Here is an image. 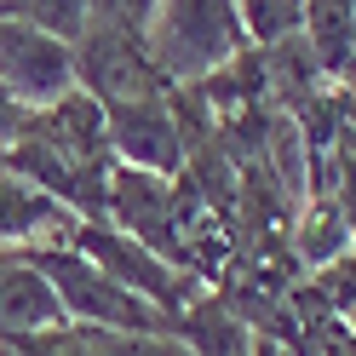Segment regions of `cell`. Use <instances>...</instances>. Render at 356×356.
<instances>
[{"instance_id": "obj_1", "label": "cell", "mask_w": 356, "mask_h": 356, "mask_svg": "<svg viewBox=\"0 0 356 356\" xmlns=\"http://www.w3.org/2000/svg\"><path fill=\"white\" fill-rule=\"evenodd\" d=\"M149 6H86V29L75 40V86L104 109L167 104L178 86L149 58Z\"/></svg>"}, {"instance_id": "obj_2", "label": "cell", "mask_w": 356, "mask_h": 356, "mask_svg": "<svg viewBox=\"0 0 356 356\" xmlns=\"http://www.w3.org/2000/svg\"><path fill=\"white\" fill-rule=\"evenodd\" d=\"M149 58L172 86H207L213 75H225L230 63H241L253 47L241 35V12L230 0H167L149 6Z\"/></svg>"}, {"instance_id": "obj_3", "label": "cell", "mask_w": 356, "mask_h": 356, "mask_svg": "<svg viewBox=\"0 0 356 356\" xmlns=\"http://www.w3.org/2000/svg\"><path fill=\"white\" fill-rule=\"evenodd\" d=\"M24 259L47 276L70 327H86V333H172L178 327L172 316H161L149 299L127 293L115 276H104L75 248H24Z\"/></svg>"}, {"instance_id": "obj_4", "label": "cell", "mask_w": 356, "mask_h": 356, "mask_svg": "<svg viewBox=\"0 0 356 356\" xmlns=\"http://www.w3.org/2000/svg\"><path fill=\"white\" fill-rule=\"evenodd\" d=\"M70 248L75 253H86L98 264L104 276H115L127 293H138V299H149L155 310H161V316H184V310L202 299L195 293V276L190 270H178V264H167L161 253H149V248H138V241L132 236H121L115 225H75V236H70Z\"/></svg>"}, {"instance_id": "obj_5", "label": "cell", "mask_w": 356, "mask_h": 356, "mask_svg": "<svg viewBox=\"0 0 356 356\" xmlns=\"http://www.w3.org/2000/svg\"><path fill=\"white\" fill-rule=\"evenodd\" d=\"M0 86L24 109H47L75 92V52L0 6Z\"/></svg>"}, {"instance_id": "obj_6", "label": "cell", "mask_w": 356, "mask_h": 356, "mask_svg": "<svg viewBox=\"0 0 356 356\" xmlns=\"http://www.w3.org/2000/svg\"><path fill=\"white\" fill-rule=\"evenodd\" d=\"M109 121V155L115 167L149 172V178H172L184 167V127H178V109L167 104H132V109H104Z\"/></svg>"}, {"instance_id": "obj_7", "label": "cell", "mask_w": 356, "mask_h": 356, "mask_svg": "<svg viewBox=\"0 0 356 356\" xmlns=\"http://www.w3.org/2000/svg\"><path fill=\"white\" fill-rule=\"evenodd\" d=\"M58 327H70V322H63L58 293L47 287V276L24 253H0V345L47 339Z\"/></svg>"}, {"instance_id": "obj_8", "label": "cell", "mask_w": 356, "mask_h": 356, "mask_svg": "<svg viewBox=\"0 0 356 356\" xmlns=\"http://www.w3.org/2000/svg\"><path fill=\"white\" fill-rule=\"evenodd\" d=\"M81 218L70 207H58L52 195H40L35 184L0 172V253H24V248H70Z\"/></svg>"}, {"instance_id": "obj_9", "label": "cell", "mask_w": 356, "mask_h": 356, "mask_svg": "<svg viewBox=\"0 0 356 356\" xmlns=\"http://www.w3.org/2000/svg\"><path fill=\"white\" fill-rule=\"evenodd\" d=\"M305 40H310V63H316L322 86L339 81L356 98V6H345V0L305 6Z\"/></svg>"}, {"instance_id": "obj_10", "label": "cell", "mask_w": 356, "mask_h": 356, "mask_svg": "<svg viewBox=\"0 0 356 356\" xmlns=\"http://www.w3.org/2000/svg\"><path fill=\"white\" fill-rule=\"evenodd\" d=\"M293 248H299V259L310 264V270H327L333 259H345V253L356 248V241H350V225H345V213H339L333 195H316V202L305 207L299 230H293Z\"/></svg>"}, {"instance_id": "obj_11", "label": "cell", "mask_w": 356, "mask_h": 356, "mask_svg": "<svg viewBox=\"0 0 356 356\" xmlns=\"http://www.w3.org/2000/svg\"><path fill=\"white\" fill-rule=\"evenodd\" d=\"M248 47H287L305 35V6L299 0H236Z\"/></svg>"}, {"instance_id": "obj_12", "label": "cell", "mask_w": 356, "mask_h": 356, "mask_svg": "<svg viewBox=\"0 0 356 356\" xmlns=\"http://www.w3.org/2000/svg\"><path fill=\"white\" fill-rule=\"evenodd\" d=\"M92 356H195L178 333H86Z\"/></svg>"}, {"instance_id": "obj_13", "label": "cell", "mask_w": 356, "mask_h": 356, "mask_svg": "<svg viewBox=\"0 0 356 356\" xmlns=\"http://www.w3.org/2000/svg\"><path fill=\"white\" fill-rule=\"evenodd\" d=\"M316 305L322 316H356V248L333 259L327 270H316Z\"/></svg>"}, {"instance_id": "obj_14", "label": "cell", "mask_w": 356, "mask_h": 356, "mask_svg": "<svg viewBox=\"0 0 356 356\" xmlns=\"http://www.w3.org/2000/svg\"><path fill=\"white\" fill-rule=\"evenodd\" d=\"M333 202H339V213H345V225H350V241H356V138H345V149H339V161H333Z\"/></svg>"}, {"instance_id": "obj_15", "label": "cell", "mask_w": 356, "mask_h": 356, "mask_svg": "<svg viewBox=\"0 0 356 356\" xmlns=\"http://www.w3.org/2000/svg\"><path fill=\"white\" fill-rule=\"evenodd\" d=\"M29 121H35V109H24V104L6 92V86H0V149L24 138V132H29Z\"/></svg>"}, {"instance_id": "obj_16", "label": "cell", "mask_w": 356, "mask_h": 356, "mask_svg": "<svg viewBox=\"0 0 356 356\" xmlns=\"http://www.w3.org/2000/svg\"><path fill=\"white\" fill-rule=\"evenodd\" d=\"M350 333H356V316H350Z\"/></svg>"}]
</instances>
